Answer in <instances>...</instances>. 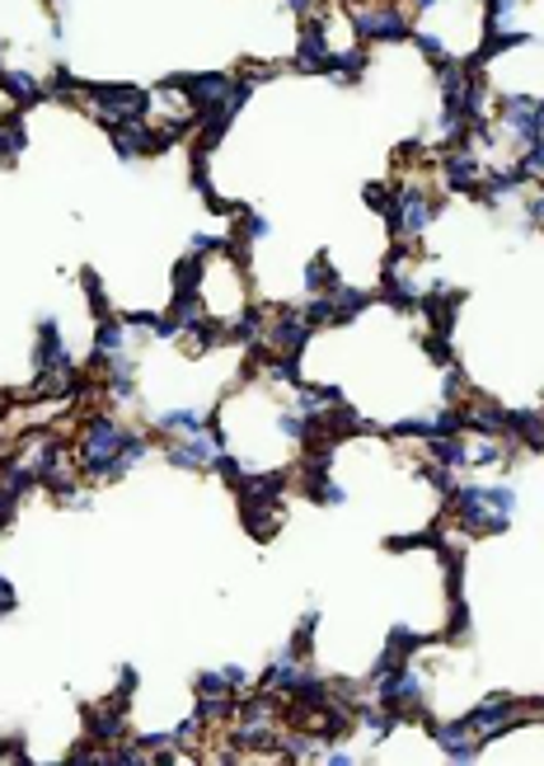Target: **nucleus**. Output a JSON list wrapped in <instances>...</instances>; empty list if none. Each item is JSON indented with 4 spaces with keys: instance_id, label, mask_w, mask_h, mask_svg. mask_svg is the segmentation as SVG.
<instances>
[{
    "instance_id": "obj_1",
    "label": "nucleus",
    "mask_w": 544,
    "mask_h": 766,
    "mask_svg": "<svg viewBox=\"0 0 544 766\" xmlns=\"http://www.w3.org/2000/svg\"><path fill=\"white\" fill-rule=\"evenodd\" d=\"M451 518L460 522L465 537H497L512 527L516 513V489L512 484H479V480H455L447 494Z\"/></svg>"
},
{
    "instance_id": "obj_2",
    "label": "nucleus",
    "mask_w": 544,
    "mask_h": 766,
    "mask_svg": "<svg viewBox=\"0 0 544 766\" xmlns=\"http://www.w3.org/2000/svg\"><path fill=\"white\" fill-rule=\"evenodd\" d=\"M132 428L123 419H113L109 409H94V415H85V423H80V442H75V466H80V476H90V480H104L109 476V466L113 457L123 451Z\"/></svg>"
},
{
    "instance_id": "obj_3",
    "label": "nucleus",
    "mask_w": 544,
    "mask_h": 766,
    "mask_svg": "<svg viewBox=\"0 0 544 766\" xmlns=\"http://www.w3.org/2000/svg\"><path fill=\"white\" fill-rule=\"evenodd\" d=\"M531 715H535L531 701H516V696H507V692H489V696H483L474 711L465 715V724L474 729L479 743H493V738H502V734L521 729V724H531Z\"/></svg>"
},
{
    "instance_id": "obj_4",
    "label": "nucleus",
    "mask_w": 544,
    "mask_h": 766,
    "mask_svg": "<svg viewBox=\"0 0 544 766\" xmlns=\"http://www.w3.org/2000/svg\"><path fill=\"white\" fill-rule=\"evenodd\" d=\"M226 457V442H220L216 428H203V433H184V438H165V461L174 470H216V461Z\"/></svg>"
},
{
    "instance_id": "obj_5",
    "label": "nucleus",
    "mask_w": 544,
    "mask_h": 766,
    "mask_svg": "<svg viewBox=\"0 0 544 766\" xmlns=\"http://www.w3.org/2000/svg\"><path fill=\"white\" fill-rule=\"evenodd\" d=\"M85 734L90 743H104V748H117L127 743V701H104V705H85Z\"/></svg>"
},
{
    "instance_id": "obj_6",
    "label": "nucleus",
    "mask_w": 544,
    "mask_h": 766,
    "mask_svg": "<svg viewBox=\"0 0 544 766\" xmlns=\"http://www.w3.org/2000/svg\"><path fill=\"white\" fill-rule=\"evenodd\" d=\"M428 734L451 762H479V753H483V743L474 738L465 719H428Z\"/></svg>"
},
{
    "instance_id": "obj_7",
    "label": "nucleus",
    "mask_w": 544,
    "mask_h": 766,
    "mask_svg": "<svg viewBox=\"0 0 544 766\" xmlns=\"http://www.w3.org/2000/svg\"><path fill=\"white\" fill-rule=\"evenodd\" d=\"M33 367L38 371H80L71 348L62 339V329H57V320H43L38 325V348H33Z\"/></svg>"
},
{
    "instance_id": "obj_8",
    "label": "nucleus",
    "mask_w": 544,
    "mask_h": 766,
    "mask_svg": "<svg viewBox=\"0 0 544 766\" xmlns=\"http://www.w3.org/2000/svg\"><path fill=\"white\" fill-rule=\"evenodd\" d=\"M151 428L160 438H184V433H203V428H212V415H207V409H193V405L160 409V415L151 419Z\"/></svg>"
},
{
    "instance_id": "obj_9",
    "label": "nucleus",
    "mask_w": 544,
    "mask_h": 766,
    "mask_svg": "<svg viewBox=\"0 0 544 766\" xmlns=\"http://www.w3.org/2000/svg\"><path fill=\"white\" fill-rule=\"evenodd\" d=\"M507 438L521 451H540L544 447V415H535V409H516V415H507Z\"/></svg>"
},
{
    "instance_id": "obj_10",
    "label": "nucleus",
    "mask_w": 544,
    "mask_h": 766,
    "mask_svg": "<svg viewBox=\"0 0 544 766\" xmlns=\"http://www.w3.org/2000/svg\"><path fill=\"white\" fill-rule=\"evenodd\" d=\"M0 90H6L14 104H38V100H48V81H38L33 71H0Z\"/></svg>"
},
{
    "instance_id": "obj_11",
    "label": "nucleus",
    "mask_w": 544,
    "mask_h": 766,
    "mask_svg": "<svg viewBox=\"0 0 544 766\" xmlns=\"http://www.w3.org/2000/svg\"><path fill=\"white\" fill-rule=\"evenodd\" d=\"M151 457V433H127V442H123V451H117V457H113V466H109V484L113 480H123V476H132V470L141 466V461H146Z\"/></svg>"
},
{
    "instance_id": "obj_12",
    "label": "nucleus",
    "mask_w": 544,
    "mask_h": 766,
    "mask_svg": "<svg viewBox=\"0 0 544 766\" xmlns=\"http://www.w3.org/2000/svg\"><path fill=\"white\" fill-rule=\"evenodd\" d=\"M239 518H245V527L254 532V541H273L277 527H281L277 503H239Z\"/></svg>"
},
{
    "instance_id": "obj_13",
    "label": "nucleus",
    "mask_w": 544,
    "mask_h": 766,
    "mask_svg": "<svg viewBox=\"0 0 544 766\" xmlns=\"http://www.w3.org/2000/svg\"><path fill=\"white\" fill-rule=\"evenodd\" d=\"M24 118H0V165H14L24 155Z\"/></svg>"
},
{
    "instance_id": "obj_14",
    "label": "nucleus",
    "mask_w": 544,
    "mask_h": 766,
    "mask_svg": "<svg viewBox=\"0 0 544 766\" xmlns=\"http://www.w3.org/2000/svg\"><path fill=\"white\" fill-rule=\"evenodd\" d=\"M422 650V635L413 631V625H394V631L386 635V658H413Z\"/></svg>"
},
{
    "instance_id": "obj_15",
    "label": "nucleus",
    "mask_w": 544,
    "mask_h": 766,
    "mask_svg": "<svg viewBox=\"0 0 544 766\" xmlns=\"http://www.w3.org/2000/svg\"><path fill=\"white\" fill-rule=\"evenodd\" d=\"M315 625H319V612L300 616L296 635H291V644H287V654H291V658H310V654H315Z\"/></svg>"
},
{
    "instance_id": "obj_16",
    "label": "nucleus",
    "mask_w": 544,
    "mask_h": 766,
    "mask_svg": "<svg viewBox=\"0 0 544 766\" xmlns=\"http://www.w3.org/2000/svg\"><path fill=\"white\" fill-rule=\"evenodd\" d=\"M338 283V273L329 268V254H315V259L306 264V287L310 292H329Z\"/></svg>"
},
{
    "instance_id": "obj_17",
    "label": "nucleus",
    "mask_w": 544,
    "mask_h": 766,
    "mask_svg": "<svg viewBox=\"0 0 544 766\" xmlns=\"http://www.w3.org/2000/svg\"><path fill=\"white\" fill-rule=\"evenodd\" d=\"M132 692H136V667L132 663H123V673H117V701H132Z\"/></svg>"
},
{
    "instance_id": "obj_18",
    "label": "nucleus",
    "mask_w": 544,
    "mask_h": 766,
    "mask_svg": "<svg viewBox=\"0 0 544 766\" xmlns=\"http://www.w3.org/2000/svg\"><path fill=\"white\" fill-rule=\"evenodd\" d=\"M10 757H14V762H29V757H24V738L0 734V762H10Z\"/></svg>"
},
{
    "instance_id": "obj_19",
    "label": "nucleus",
    "mask_w": 544,
    "mask_h": 766,
    "mask_svg": "<svg viewBox=\"0 0 544 766\" xmlns=\"http://www.w3.org/2000/svg\"><path fill=\"white\" fill-rule=\"evenodd\" d=\"M14 606H19V593H14V583H10L6 574H0V621H6V616L14 612Z\"/></svg>"
}]
</instances>
